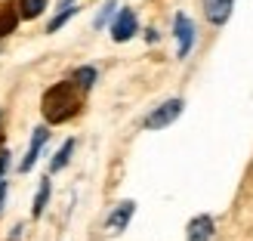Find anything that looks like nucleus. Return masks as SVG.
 Returning <instances> with one entry per match:
<instances>
[{"label":"nucleus","mask_w":253,"mask_h":241,"mask_svg":"<svg viewBox=\"0 0 253 241\" xmlns=\"http://www.w3.org/2000/svg\"><path fill=\"white\" fill-rule=\"evenodd\" d=\"M81 102H84L81 90H78L71 81H65V84H53V87L43 93L41 111H43L46 124H62V121H68V118L78 115V111H81Z\"/></svg>","instance_id":"nucleus-1"},{"label":"nucleus","mask_w":253,"mask_h":241,"mask_svg":"<svg viewBox=\"0 0 253 241\" xmlns=\"http://www.w3.org/2000/svg\"><path fill=\"white\" fill-rule=\"evenodd\" d=\"M182 108H185L182 99H167V102H161L158 108H151L145 115V130H164V127H170L182 115Z\"/></svg>","instance_id":"nucleus-2"},{"label":"nucleus","mask_w":253,"mask_h":241,"mask_svg":"<svg viewBox=\"0 0 253 241\" xmlns=\"http://www.w3.org/2000/svg\"><path fill=\"white\" fill-rule=\"evenodd\" d=\"M173 37H176V56L185 59L195 47V22L185 16V12H176L173 19Z\"/></svg>","instance_id":"nucleus-3"},{"label":"nucleus","mask_w":253,"mask_h":241,"mask_svg":"<svg viewBox=\"0 0 253 241\" xmlns=\"http://www.w3.org/2000/svg\"><path fill=\"white\" fill-rule=\"evenodd\" d=\"M139 31V19H136V12L130 9V6H124V9H118V16H115V22H111V37H115L118 44H126L130 37Z\"/></svg>","instance_id":"nucleus-4"},{"label":"nucleus","mask_w":253,"mask_h":241,"mask_svg":"<svg viewBox=\"0 0 253 241\" xmlns=\"http://www.w3.org/2000/svg\"><path fill=\"white\" fill-rule=\"evenodd\" d=\"M133 213H136V204H133V201H121V204L108 213V223H105L108 235H121V232L126 229V226H130Z\"/></svg>","instance_id":"nucleus-5"},{"label":"nucleus","mask_w":253,"mask_h":241,"mask_svg":"<svg viewBox=\"0 0 253 241\" xmlns=\"http://www.w3.org/2000/svg\"><path fill=\"white\" fill-rule=\"evenodd\" d=\"M46 139H49V130H46V127H37L34 136H31L28 155H25V158H22V164H19V170H22V173H28L34 164H37V158H41V151H43V145H46Z\"/></svg>","instance_id":"nucleus-6"},{"label":"nucleus","mask_w":253,"mask_h":241,"mask_svg":"<svg viewBox=\"0 0 253 241\" xmlns=\"http://www.w3.org/2000/svg\"><path fill=\"white\" fill-rule=\"evenodd\" d=\"M213 232H216V223H213V217L201 213V217H195L192 223H188L185 241H213Z\"/></svg>","instance_id":"nucleus-7"},{"label":"nucleus","mask_w":253,"mask_h":241,"mask_svg":"<svg viewBox=\"0 0 253 241\" xmlns=\"http://www.w3.org/2000/svg\"><path fill=\"white\" fill-rule=\"evenodd\" d=\"M235 0H204V16L210 25H225L232 16Z\"/></svg>","instance_id":"nucleus-8"},{"label":"nucleus","mask_w":253,"mask_h":241,"mask_svg":"<svg viewBox=\"0 0 253 241\" xmlns=\"http://www.w3.org/2000/svg\"><path fill=\"white\" fill-rule=\"evenodd\" d=\"M19 3H12V0H6V3H0V37H9L12 31H16L19 25Z\"/></svg>","instance_id":"nucleus-9"},{"label":"nucleus","mask_w":253,"mask_h":241,"mask_svg":"<svg viewBox=\"0 0 253 241\" xmlns=\"http://www.w3.org/2000/svg\"><path fill=\"white\" fill-rule=\"evenodd\" d=\"M96 68L93 65H81V68H74V74H71V84L78 87L81 93H86V90H93V84H96Z\"/></svg>","instance_id":"nucleus-10"},{"label":"nucleus","mask_w":253,"mask_h":241,"mask_svg":"<svg viewBox=\"0 0 253 241\" xmlns=\"http://www.w3.org/2000/svg\"><path fill=\"white\" fill-rule=\"evenodd\" d=\"M71 16H78V6H74V0H62V12H59V16L49 22V25H46V31H49V34L59 31V28H62V25H65Z\"/></svg>","instance_id":"nucleus-11"},{"label":"nucleus","mask_w":253,"mask_h":241,"mask_svg":"<svg viewBox=\"0 0 253 241\" xmlns=\"http://www.w3.org/2000/svg\"><path fill=\"white\" fill-rule=\"evenodd\" d=\"M49 189H53V186H49V176H43V180H41V189H37V195H34V207H31V213H34V217H41V213L46 210Z\"/></svg>","instance_id":"nucleus-12"},{"label":"nucleus","mask_w":253,"mask_h":241,"mask_svg":"<svg viewBox=\"0 0 253 241\" xmlns=\"http://www.w3.org/2000/svg\"><path fill=\"white\" fill-rule=\"evenodd\" d=\"M46 9V0H19V16L22 19H37Z\"/></svg>","instance_id":"nucleus-13"},{"label":"nucleus","mask_w":253,"mask_h":241,"mask_svg":"<svg viewBox=\"0 0 253 241\" xmlns=\"http://www.w3.org/2000/svg\"><path fill=\"white\" fill-rule=\"evenodd\" d=\"M71 151H74V139H65V145H62L59 151H56V158H53V164H49V170H62V167H65V164L71 161Z\"/></svg>","instance_id":"nucleus-14"},{"label":"nucleus","mask_w":253,"mask_h":241,"mask_svg":"<svg viewBox=\"0 0 253 241\" xmlns=\"http://www.w3.org/2000/svg\"><path fill=\"white\" fill-rule=\"evenodd\" d=\"M115 9H118V0H105V6L99 9V16H96L93 25H96V28H105V22L111 19V12H115Z\"/></svg>","instance_id":"nucleus-15"},{"label":"nucleus","mask_w":253,"mask_h":241,"mask_svg":"<svg viewBox=\"0 0 253 241\" xmlns=\"http://www.w3.org/2000/svg\"><path fill=\"white\" fill-rule=\"evenodd\" d=\"M6 164H9V155L0 151V183H3V173H6Z\"/></svg>","instance_id":"nucleus-16"},{"label":"nucleus","mask_w":253,"mask_h":241,"mask_svg":"<svg viewBox=\"0 0 253 241\" xmlns=\"http://www.w3.org/2000/svg\"><path fill=\"white\" fill-rule=\"evenodd\" d=\"M6 183H0V213H3V204H6Z\"/></svg>","instance_id":"nucleus-17"}]
</instances>
